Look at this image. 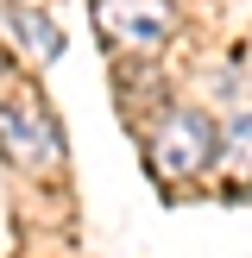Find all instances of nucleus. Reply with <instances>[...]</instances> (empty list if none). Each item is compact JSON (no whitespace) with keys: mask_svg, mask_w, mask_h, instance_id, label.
<instances>
[{"mask_svg":"<svg viewBox=\"0 0 252 258\" xmlns=\"http://www.w3.org/2000/svg\"><path fill=\"white\" fill-rule=\"evenodd\" d=\"M214 158H221V133H214V120L196 113V107H170L151 126V139H145V164L164 183H189V176H202Z\"/></svg>","mask_w":252,"mask_h":258,"instance_id":"nucleus-1","label":"nucleus"},{"mask_svg":"<svg viewBox=\"0 0 252 258\" xmlns=\"http://www.w3.org/2000/svg\"><path fill=\"white\" fill-rule=\"evenodd\" d=\"M0 151H7V164H19V170H44V164L63 158V133H57V120L44 113L38 95L7 101V113H0Z\"/></svg>","mask_w":252,"mask_h":258,"instance_id":"nucleus-2","label":"nucleus"},{"mask_svg":"<svg viewBox=\"0 0 252 258\" xmlns=\"http://www.w3.org/2000/svg\"><path fill=\"white\" fill-rule=\"evenodd\" d=\"M95 25L120 50H158L176 32V7L170 0H95Z\"/></svg>","mask_w":252,"mask_h":258,"instance_id":"nucleus-3","label":"nucleus"},{"mask_svg":"<svg viewBox=\"0 0 252 258\" xmlns=\"http://www.w3.org/2000/svg\"><path fill=\"white\" fill-rule=\"evenodd\" d=\"M13 32H19V44H32V57H38V63L63 57V32L44 19V13H32V7H13Z\"/></svg>","mask_w":252,"mask_h":258,"instance_id":"nucleus-4","label":"nucleus"},{"mask_svg":"<svg viewBox=\"0 0 252 258\" xmlns=\"http://www.w3.org/2000/svg\"><path fill=\"white\" fill-rule=\"evenodd\" d=\"M221 158H227V164H239V170L252 176V113H239V120L227 126V139H221Z\"/></svg>","mask_w":252,"mask_h":258,"instance_id":"nucleus-5","label":"nucleus"}]
</instances>
